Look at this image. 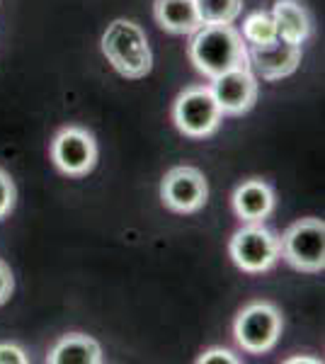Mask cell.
Here are the masks:
<instances>
[{"instance_id": "6da1fadb", "label": "cell", "mask_w": 325, "mask_h": 364, "mask_svg": "<svg viewBox=\"0 0 325 364\" xmlns=\"http://www.w3.org/2000/svg\"><path fill=\"white\" fill-rule=\"evenodd\" d=\"M190 61L199 73L216 78L235 68H250L247 44L233 25H202L190 42Z\"/></svg>"}, {"instance_id": "7a4b0ae2", "label": "cell", "mask_w": 325, "mask_h": 364, "mask_svg": "<svg viewBox=\"0 0 325 364\" xmlns=\"http://www.w3.org/2000/svg\"><path fill=\"white\" fill-rule=\"evenodd\" d=\"M102 54L124 78H144L153 68L149 37L132 20H114L102 34Z\"/></svg>"}, {"instance_id": "3957f363", "label": "cell", "mask_w": 325, "mask_h": 364, "mask_svg": "<svg viewBox=\"0 0 325 364\" xmlns=\"http://www.w3.org/2000/svg\"><path fill=\"white\" fill-rule=\"evenodd\" d=\"M279 257L299 272H323L325 224L321 219H301L279 238Z\"/></svg>"}, {"instance_id": "277c9868", "label": "cell", "mask_w": 325, "mask_h": 364, "mask_svg": "<svg viewBox=\"0 0 325 364\" xmlns=\"http://www.w3.org/2000/svg\"><path fill=\"white\" fill-rule=\"evenodd\" d=\"M282 314L270 301H252L235 318V343L250 355H262L277 345L282 336Z\"/></svg>"}, {"instance_id": "5b68a950", "label": "cell", "mask_w": 325, "mask_h": 364, "mask_svg": "<svg viewBox=\"0 0 325 364\" xmlns=\"http://www.w3.org/2000/svg\"><path fill=\"white\" fill-rule=\"evenodd\" d=\"M175 127L190 139H204L214 134L223 119L214 92L206 85H192L175 100L173 107Z\"/></svg>"}, {"instance_id": "8992f818", "label": "cell", "mask_w": 325, "mask_h": 364, "mask_svg": "<svg viewBox=\"0 0 325 364\" xmlns=\"http://www.w3.org/2000/svg\"><path fill=\"white\" fill-rule=\"evenodd\" d=\"M228 250L243 272H265L279 260V238L262 224H245L233 233Z\"/></svg>"}, {"instance_id": "52a82bcc", "label": "cell", "mask_w": 325, "mask_h": 364, "mask_svg": "<svg viewBox=\"0 0 325 364\" xmlns=\"http://www.w3.org/2000/svg\"><path fill=\"white\" fill-rule=\"evenodd\" d=\"M51 161L68 178H82L97 163V144L87 129L66 127L51 141Z\"/></svg>"}, {"instance_id": "ba28073f", "label": "cell", "mask_w": 325, "mask_h": 364, "mask_svg": "<svg viewBox=\"0 0 325 364\" xmlns=\"http://www.w3.org/2000/svg\"><path fill=\"white\" fill-rule=\"evenodd\" d=\"M209 185L199 168L177 166L165 173L161 182V199L170 211L177 214H194L206 204Z\"/></svg>"}, {"instance_id": "9c48e42d", "label": "cell", "mask_w": 325, "mask_h": 364, "mask_svg": "<svg viewBox=\"0 0 325 364\" xmlns=\"http://www.w3.org/2000/svg\"><path fill=\"white\" fill-rule=\"evenodd\" d=\"M211 92H214L218 107L223 114H245L247 109H252L257 100V78L252 75L250 68H235L226 70V73L211 78Z\"/></svg>"}, {"instance_id": "30bf717a", "label": "cell", "mask_w": 325, "mask_h": 364, "mask_svg": "<svg viewBox=\"0 0 325 364\" xmlns=\"http://www.w3.org/2000/svg\"><path fill=\"white\" fill-rule=\"evenodd\" d=\"M247 63L265 80H282L292 75L301 63V44L287 39H272L267 44L247 46Z\"/></svg>"}, {"instance_id": "8fae6325", "label": "cell", "mask_w": 325, "mask_h": 364, "mask_svg": "<svg viewBox=\"0 0 325 364\" xmlns=\"http://www.w3.org/2000/svg\"><path fill=\"white\" fill-rule=\"evenodd\" d=\"M233 209L245 224H262L275 209V192L265 180H245L233 195Z\"/></svg>"}, {"instance_id": "7c38bea8", "label": "cell", "mask_w": 325, "mask_h": 364, "mask_svg": "<svg viewBox=\"0 0 325 364\" xmlns=\"http://www.w3.org/2000/svg\"><path fill=\"white\" fill-rule=\"evenodd\" d=\"M153 15L165 32L173 34H194L202 27L194 0H156Z\"/></svg>"}, {"instance_id": "4fadbf2b", "label": "cell", "mask_w": 325, "mask_h": 364, "mask_svg": "<svg viewBox=\"0 0 325 364\" xmlns=\"http://www.w3.org/2000/svg\"><path fill=\"white\" fill-rule=\"evenodd\" d=\"M49 364H100L102 362V348L95 338L70 333L63 336L46 355Z\"/></svg>"}, {"instance_id": "5bb4252c", "label": "cell", "mask_w": 325, "mask_h": 364, "mask_svg": "<svg viewBox=\"0 0 325 364\" xmlns=\"http://www.w3.org/2000/svg\"><path fill=\"white\" fill-rule=\"evenodd\" d=\"M277 25V37L294 44H304L311 34V17L299 0H277L272 10Z\"/></svg>"}, {"instance_id": "9a60e30c", "label": "cell", "mask_w": 325, "mask_h": 364, "mask_svg": "<svg viewBox=\"0 0 325 364\" xmlns=\"http://www.w3.org/2000/svg\"><path fill=\"white\" fill-rule=\"evenodd\" d=\"M202 25H230L243 10V0H194Z\"/></svg>"}, {"instance_id": "2e32d148", "label": "cell", "mask_w": 325, "mask_h": 364, "mask_svg": "<svg viewBox=\"0 0 325 364\" xmlns=\"http://www.w3.org/2000/svg\"><path fill=\"white\" fill-rule=\"evenodd\" d=\"M240 34H243L247 46H260V44H267L272 39H277V25H275V20H272V15L252 13L243 22V32Z\"/></svg>"}, {"instance_id": "e0dca14e", "label": "cell", "mask_w": 325, "mask_h": 364, "mask_svg": "<svg viewBox=\"0 0 325 364\" xmlns=\"http://www.w3.org/2000/svg\"><path fill=\"white\" fill-rule=\"evenodd\" d=\"M15 199H17L15 182H13V178H10V175L5 173L3 168H0V219H5V216L13 211Z\"/></svg>"}, {"instance_id": "ac0fdd59", "label": "cell", "mask_w": 325, "mask_h": 364, "mask_svg": "<svg viewBox=\"0 0 325 364\" xmlns=\"http://www.w3.org/2000/svg\"><path fill=\"white\" fill-rule=\"evenodd\" d=\"M199 364H235V355L230 350H223V348H211L202 352V355L197 357Z\"/></svg>"}, {"instance_id": "d6986e66", "label": "cell", "mask_w": 325, "mask_h": 364, "mask_svg": "<svg viewBox=\"0 0 325 364\" xmlns=\"http://www.w3.org/2000/svg\"><path fill=\"white\" fill-rule=\"evenodd\" d=\"M29 357L25 355V350L17 348L13 343H3L0 345V364H27Z\"/></svg>"}, {"instance_id": "ffe728a7", "label": "cell", "mask_w": 325, "mask_h": 364, "mask_svg": "<svg viewBox=\"0 0 325 364\" xmlns=\"http://www.w3.org/2000/svg\"><path fill=\"white\" fill-rule=\"evenodd\" d=\"M15 289V279H13V272H10V267L5 265L3 260H0V306H3L5 301L10 299Z\"/></svg>"}, {"instance_id": "44dd1931", "label": "cell", "mask_w": 325, "mask_h": 364, "mask_svg": "<svg viewBox=\"0 0 325 364\" xmlns=\"http://www.w3.org/2000/svg\"><path fill=\"white\" fill-rule=\"evenodd\" d=\"M289 362H321V360H316V357H313V360H309V357H294V360H289Z\"/></svg>"}]
</instances>
